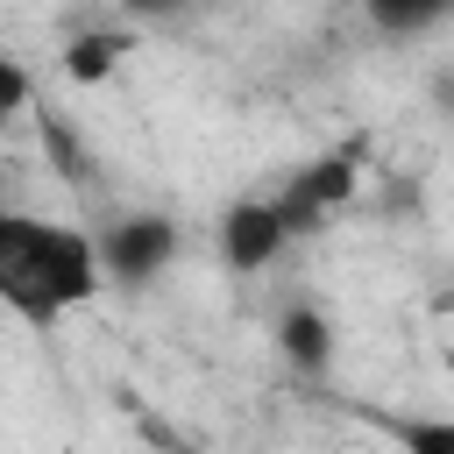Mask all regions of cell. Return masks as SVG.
Masks as SVG:
<instances>
[{
    "mask_svg": "<svg viewBox=\"0 0 454 454\" xmlns=\"http://www.w3.org/2000/svg\"><path fill=\"white\" fill-rule=\"evenodd\" d=\"M99 291H106V270H99L92 227L50 220V213H28V206L0 199V305L21 326L50 333L71 312H85Z\"/></svg>",
    "mask_w": 454,
    "mask_h": 454,
    "instance_id": "6da1fadb",
    "label": "cell"
},
{
    "mask_svg": "<svg viewBox=\"0 0 454 454\" xmlns=\"http://www.w3.org/2000/svg\"><path fill=\"white\" fill-rule=\"evenodd\" d=\"M92 248H99L106 284H128L135 291V284H149V277H163L177 262L184 227L170 213H114L106 227H92Z\"/></svg>",
    "mask_w": 454,
    "mask_h": 454,
    "instance_id": "7a4b0ae2",
    "label": "cell"
},
{
    "mask_svg": "<svg viewBox=\"0 0 454 454\" xmlns=\"http://www.w3.org/2000/svg\"><path fill=\"white\" fill-rule=\"evenodd\" d=\"M355 177H362V170H355V149H333V156H312V163L284 170V177L270 184V199H277V213H284L291 234H319V227L333 220V206H348Z\"/></svg>",
    "mask_w": 454,
    "mask_h": 454,
    "instance_id": "3957f363",
    "label": "cell"
},
{
    "mask_svg": "<svg viewBox=\"0 0 454 454\" xmlns=\"http://www.w3.org/2000/svg\"><path fill=\"white\" fill-rule=\"evenodd\" d=\"M291 241H298V234L284 227V213H277V199H270V192L234 199V206L220 213V227H213V248H220V262H227L234 277H262Z\"/></svg>",
    "mask_w": 454,
    "mask_h": 454,
    "instance_id": "277c9868",
    "label": "cell"
},
{
    "mask_svg": "<svg viewBox=\"0 0 454 454\" xmlns=\"http://www.w3.org/2000/svg\"><path fill=\"white\" fill-rule=\"evenodd\" d=\"M369 433H383L397 454H454V411H397V404H362L355 411Z\"/></svg>",
    "mask_w": 454,
    "mask_h": 454,
    "instance_id": "5b68a950",
    "label": "cell"
},
{
    "mask_svg": "<svg viewBox=\"0 0 454 454\" xmlns=\"http://www.w3.org/2000/svg\"><path fill=\"white\" fill-rule=\"evenodd\" d=\"M362 21L383 43H426L454 21V0H362Z\"/></svg>",
    "mask_w": 454,
    "mask_h": 454,
    "instance_id": "8992f818",
    "label": "cell"
},
{
    "mask_svg": "<svg viewBox=\"0 0 454 454\" xmlns=\"http://www.w3.org/2000/svg\"><path fill=\"white\" fill-rule=\"evenodd\" d=\"M121 50H128V28H78L71 43H64V78H78V85H99V78H114V64H121Z\"/></svg>",
    "mask_w": 454,
    "mask_h": 454,
    "instance_id": "52a82bcc",
    "label": "cell"
},
{
    "mask_svg": "<svg viewBox=\"0 0 454 454\" xmlns=\"http://www.w3.org/2000/svg\"><path fill=\"white\" fill-rule=\"evenodd\" d=\"M277 340H284V355L298 362V369H326V355H333V333H326V312L319 305H284V319H277Z\"/></svg>",
    "mask_w": 454,
    "mask_h": 454,
    "instance_id": "ba28073f",
    "label": "cell"
},
{
    "mask_svg": "<svg viewBox=\"0 0 454 454\" xmlns=\"http://www.w3.org/2000/svg\"><path fill=\"white\" fill-rule=\"evenodd\" d=\"M21 114H35V78L0 35V121H21Z\"/></svg>",
    "mask_w": 454,
    "mask_h": 454,
    "instance_id": "9c48e42d",
    "label": "cell"
},
{
    "mask_svg": "<svg viewBox=\"0 0 454 454\" xmlns=\"http://www.w3.org/2000/svg\"><path fill=\"white\" fill-rule=\"evenodd\" d=\"M433 106H440V114H454V64H440V71H433Z\"/></svg>",
    "mask_w": 454,
    "mask_h": 454,
    "instance_id": "30bf717a",
    "label": "cell"
},
{
    "mask_svg": "<svg viewBox=\"0 0 454 454\" xmlns=\"http://www.w3.org/2000/svg\"><path fill=\"white\" fill-rule=\"evenodd\" d=\"M128 14H177V7H199V0H121Z\"/></svg>",
    "mask_w": 454,
    "mask_h": 454,
    "instance_id": "8fae6325",
    "label": "cell"
},
{
    "mask_svg": "<svg viewBox=\"0 0 454 454\" xmlns=\"http://www.w3.org/2000/svg\"><path fill=\"white\" fill-rule=\"evenodd\" d=\"M149 440H156L163 454H206V447H192V440H177V433H163V426H149Z\"/></svg>",
    "mask_w": 454,
    "mask_h": 454,
    "instance_id": "7c38bea8",
    "label": "cell"
}]
</instances>
